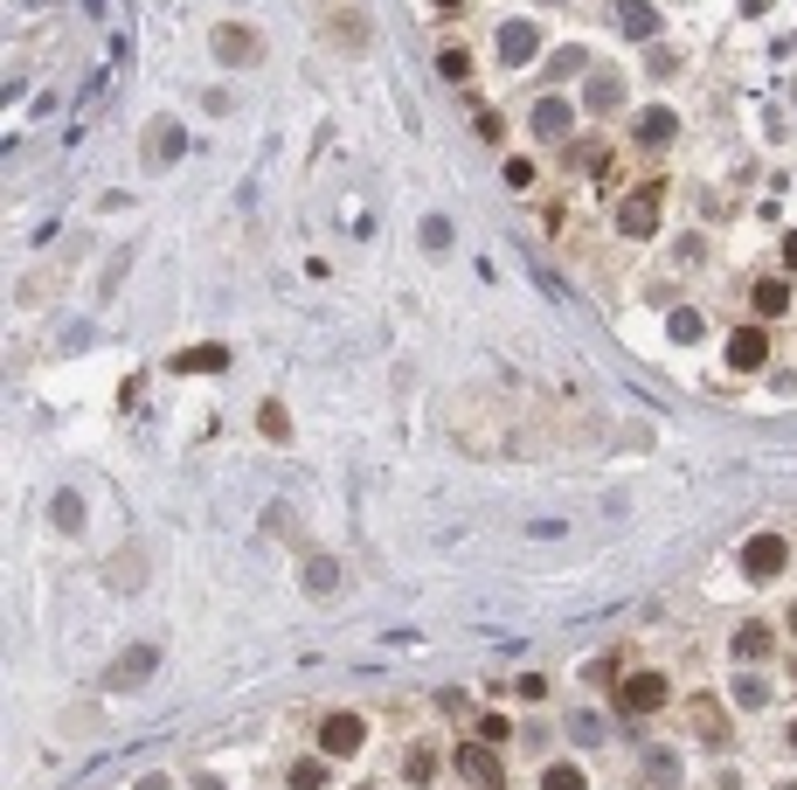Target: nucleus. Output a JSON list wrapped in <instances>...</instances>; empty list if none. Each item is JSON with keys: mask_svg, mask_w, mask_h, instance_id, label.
I'll list each match as a JSON object with an SVG mask.
<instances>
[{"mask_svg": "<svg viewBox=\"0 0 797 790\" xmlns=\"http://www.w3.org/2000/svg\"><path fill=\"white\" fill-rule=\"evenodd\" d=\"M784 263H790V271H797V230L784 236Z\"/></svg>", "mask_w": 797, "mask_h": 790, "instance_id": "35", "label": "nucleus"}, {"mask_svg": "<svg viewBox=\"0 0 797 790\" xmlns=\"http://www.w3.org/2000/svg\"><path fill=\"white\" fill-rule=\"evenodd\" d=\"M208 55L230 63V70H250V63H263V35L243 28V22H216L208 28Z\"/></svg>", "mask_w": 797, "mask_h": 790, "instance_id": "2", "label": "nucleus"}, {"mask_svg": "<svg viewBox=\"0 0 797 790\" xmlns=\"http://www.w3.org/2000/svg\"><path fill=\"white\" fill-rule=\"evenodd\" d=\"M333 783V756H306L292 763V790H327Z\"/></svg>", "mask_w": 797, "mask_h": 790, "instance_id": "16", "label": "nucleus"}, {"mask_svg": "<svg viewBox=\"0 0 797 790\" xmlns=\"http://www.w3.org/2000/svg\"><path fill=\"white\" fill-rule=\"evenodd\" d=\"M673 132H679V125H673V111H666V104H652V111H645V119L632 125V139H638V146H666Z\"/></svg>", "mask_w": 797, "mask_h": 790, "instance_id": "12", "label": "nucleus"}, {"mask_svg": "<svg viewBox=\"0 0 797 790\" xmlns=\"http://www.w3.org/2000/svg\"><path fill=\"white\" fill-rule=\"evenodd\" d=\"M568 736H576V742H597L603 721H597V714H576V721H568Z\"/></svg>", "mask_w": 797, "mask_h": 790, "instance_id": "31", "label": "nucleus"}, {"mask_svg": "<svg viewBox=\"0 0 797 790\" xmlns=\"http://www.w3.org/2000/svg\"><path fill=\"white\" fill-rule=\"evenodd\" d=\"M506 187H520V195H527V187H535V160H506Z\"/></svg>", "mask_w": 797, "mask_h": 790, "instance_id": "30", "label": "nucleus"}, {"mask_svg": "<svg viewBox=\"0 0 797 790\" xmlns=\"http://www.w3.org/2000/svg\"><path fill=\"white\" fill-rule=\"evenodd\" d=\"M735 701H743V707H763V701H770V687L756 680V672H743V680H735Z\"/></svg>", "mask_w": 797, "mask_h": 790, "instance_id": "29", "label": "nucleus"}, {"mask_svg": "<svg viewBox=\"0 0 797 790\" xmlns=\"http://www.w3.org/2000/svg\"><path fill=\"white\" fill-rule=\"evenodd\" d=\"M222 361H230L222 347H187V354H174V368H181V374H195V368H222Z\"/></svg>", "mask_w": 797, "mask_h": 790, "instance_id": "25", "label": "nucleus"}, {"mask_svg": "<svg viewBox=\"0 0 797 790\" xmlns=\"http://www.w3.org/2000/svg\"><path fill=\"white\" fill-rule=\"evenodd\" d=\"M506 736H514V728H506V714H486V721H479V742H506Z\"/></svg>", "mask_w": 797, "mask_h": 790, "instance_id": "32", "label": "nucleus"}, {"mask_svg": "<svg viewBox=\"0 0 797 790\" xmlns=\"http://www.w3.org/2000/svg\"><path fill=\"white\" fill-rule=\"evenodd\" d=\"M319 35H327L340 55H360L375 42V22H368V8H354V0H333V8H319Z\"/></svg>", "mask_w": 797, "mask_h": 790, "instance_id": "1", "label": "nucleus"}, {"mask_svg": "<svg viewBox=\"0 0 797 790\" xmlns=\"http://www.w3.org/2000/svg\"><path fill=\"white\" fill-rule=\"evenodd\" d=\"M541 790H590V783H583V769H576V763H548Z\"/></svg>", "mask_w": 797, "mask_h": 790, "instance_id": "27", "label": "nucleus"}, {"mask_svg": "<svg viewBox=\"0 0 797 790\" xmlns=\"http://www.w3.org/2000/svg\"><path fill=\"white\" fill-rule=\"evenodd\" d=\"M257 430H263L271 444H284V437H292V417H284V403H263V409H257Z\"/></svg>", "mask_w": 797, "mask_h": 790, "instance_id": "23", "label": "nucleus"}, {"mask_svg": "<svg viewBox=\"0 0 797 790\" xmlns=\"http://www.w3.org/2000/svg\"><path fill=\"white\" fill-rule=\"evenodd\" d=\"M790 749H797V721H790Z\"/></svg>", "mask_w": 797, "mask_h": 790, "instance_id": "38", "label": "nucleus"}, {"mask_svg": "<svg viewBox=\"0 0 797 790\" xmlns=\"http://www.w3.org/2000/svg\"><path fill=\"white\" fill-rule=\"evenodd\" d=\"M583 104H590V119H603V111L624 104V77L617 70H603V77H590V90H583Z\"/></svg>", "mask_w": 797, "mask_h": 790, "instance_id": "10", "label": "nucleus"}, {"mask_svg": "<svg viewBox=\"0 0 797 790\" xmlns=\"http://www.w3.org/2000/svg\"><path fill=\"white\" fill-rule=\"evenodd\" d=\"M784 569H790V541L784 534H749L743 541V576L770 582V576H784Z\"/></svg>", "mask_w": 797, "mask_h": 790, "instance_id": "4", "label": "nucleus"}, {"mask_svg": "<svg viewBox=\"0 0 797 790\" xmlns=\"http://www.w3.org/2000/svg\"><path fill=\"white\" fill-rule=\"evenodd\" d=\"M49 520H56V527H63V534H70V527L84 520V499H77V493H56V499H49Z\"/></svg>", "mask_w": 797, "mask_h": 790, "instance_id": "26", "label": "nucleus"}, {"mask_svg": "<svg viewBox=\"0 0 797 790\" xmlns=\"http://www.w3.org/2000/svg\"><path fill=\"white\" fill-rule=\"evenodd\" d=\"M659 195H666V187H645V195H624L617 201V236H652L659 230Z\"/></svg>", "mask_w": 797, "mask_h": 790, "instance_id": "8", "label": "nucleus"}, {"mask_svg": "<svg viewBox=\"0 0 797 790\" xmlns=\"http://www.w3.org/2000/svg\"><path fill=\"white\" fill-rule=\"evenodd\" d=\"M154 672H160V652H154V645H132V652H119V658H111L105 687H111V693H139L146 680H154Z\"/></svg>", "mask_w": 797, "mask_h": 790, "instance_id": "6", "label": "nucleus"}, {"mask_svg": "<svg viewBox=\"0 0 797 790\" xmlns=\"http://www.w3.org/2000/svg\"><path fill=\"white\" fill-rule=\"evenodd\" d=\"M174 160H181V125L160 119L154 125V146H146V166H174Z\"/></svg>", "mask_w": 797, "mask_h": 790, "instance_id": "13", "label": "nucleus"}, {"mask_svg": "<svg viewBox=\"0 0 797 790\" xmlns=\"http://www.w3.org/2000/svg\"><path fill=\"white\" fill-rule=\"evenodd\" d=\"M471 125H479V139H486V146H500V132H506V125H500V111H479Z\"/></svg>", "mask_w": 797, "mask_h": 790, "instance_id": "33", "label": "nucleus"}, {"mask_svg": "<svg viewBox=\"0 0 797 790\" xmlns=\"http://www.w3.org/2000/svg\"><path fill=\"white\" fill-rule=\"evenodd\" d=\"M471 8V0H438V14H465Z\"/></svg>", "mask_w": 797, "mask_h": 790, "instance_id": "36", "label": "nucleus"}, {"mask_svg": "<svg viewBox=\"0 0 797 790\" xmlns=\"http://www.w3.org/2000/svg\"><path fill=\"white\" fill-rule=\"evenodd\" d=\"M645 777H652L659 790H673L679 783V756H673V749H645Z\"/></svg>", "mask_w": 797, "mask_h": 790, "instance_id": "18", "label": "nucleus"}, {"mask_svg": "<svg viewBox=\"0 0 797 790\" xmlns=\"http://www.w3.org/2000/svg\"><path fill=\"white\" fill-rule=\"evenodd\" d=\"M666 701H673V680H666V672H652V666H645V672H624V680H617V707H624V714H659Z\"/></svg>", "mask_w": 797, "mask_h": 790, "instance_id": "3", "label": "nucleus"}, {"mask_svg": "<svg viewBox=\"0 0 797 790\" xmlns=\"http://www.w3.org/2000/svg\"><path fill=\"white\" fill-rule=\"evenodd\" d=\"M749 306H756V319H776V312H790V285H784V277H763V285L749 292Z\"/></svg>", "mask_w": 797, "mask_h": 790, "instance_id": "14", "label": "nucleus"}, {"mask_svg": "<svg viewBox=\"0 0 797 790\" xmlns=\"http://www.w3.org/2000/svg\"><path fill=\"white\" fill-rule=\"evenodd\" d=\"M424 236H430V250H444V243H451V222H444V215H430V222H424Z\"/></svg>", "mask_w": 797, "mask_h": 790, "instance_id": "34", "label": "nucleus"}, {"mask_svg": "<svg viewBox=\"0 0 797 790\" xmlns=\"http://www.w3.org/2000/svg\"><path fill=\"white\" fill-rule=\"evenodd\" d=\"M403 777H409V783H430V777H438V749H430V742H416L409 756H403Z\"/></svg>", "mask_w": 797, "mask_h": 790, "instance_id": "21", "label": "nucleus"}, {"mask_svg": "<svg viewBox=\"0 0 797 790\" xmlns=\"http://www.w3.org/2000/svg\"><path fill=\"white\" fill-rule=\"evenodd\" d=\"M541 8H562V0H541Z\"/></svg>", "mask_w": 797, "mask_h": 790, "instance_id": "39", "label": "nucleus"}, {"mask_svg": "<svg viewBox=\"0 0 797 790\" xmlns=\"http://www.w3.org/2000/svg\"><path fill=\"white\" fill-rule=\"evenodd\" d=\"M306 590H312V596H333V590H340L333 555H312V561H306Z\"/></svg>", "mask_w": 797, "mask_h": 790, "instance_id": "20", "label": "nucleus"}, {"mask_svg": "<svg viewBox=\"0 0 797 790\" xmlns=\"http://www.w3.org/2000/svg\"><path fill=\"white\" fill-rule=\"evenodd\" d=\"M784 790H797V783H784Z\"/></svg>", "mask_w": 797, "mask_h": 790, "instance_id": "40", "label": "nucleus"}, {"mask_svg": "<svg viewBox=\"0 0 797 790\" xmlns=\"http://www.w3.org/2000/svg\"><path fill=\"white\" fill-rule=\"evenodd\" d=\"M617 8H624V14H617V22H624V35H652V28H659V14L645 8V0H617Z\"/></svg>", "mask_w": 797, "mask_h": 790, "instance_id": "22", "label": "nucleus"}, {"mask_svg": "<svg viewBox=\"0 0 797 790\" xmlns=\"http://www.w3.org/2000/svg\"><path fill=\"white\" fill-rule=\"evenodd\" d=\"M438 70H444L451 84H465V77H471V49H444V55H438Z\"/></svg>", "mask_w": 797, "mask_h": 790, "instance_id": "28", "label": "nucleus"}, {"mask_svg": "<svg viewBox=\"0 0 797 790\" xmlns=\"http://www.w3.org/2000/svg\"><path fill=\"white\" fill-rule=\"evenodd\" d=\"M568 125H576V119H568L562 98H541L535 104V139H568Z\"/></svg>", "mask_w": 797, "mask_h": 790, "instance_id": "11", "label": "nucleus"}, {"mask_svg": "<svg viewBox=\"0 0 797 790\" xmlns=\"http://www.w3.org/2000/svg\"><path fill=\"white\" fill-rule=\"evenodd\" d=\"M458 777L465 783H479V790H500L506 783V769H500V756H492V742H458Z\"/></svg>", "mask_w": 797, "mask_h": 790, "instance_id": "7", "label": "nucleus"}, {"mask_svg": "<svg viewBox=\"0 0 797 790\" xmlns=\"http://www.w3.org/2000/svg\"><path fill=\"white\" fill-rule=\"evenodd\" d=\"M784 631H790V638H797V604H790V610H784Z\"/></svg>", "mask_w": 797, "mask_h": 790, "instance_id": "37", "label": "nucleus"}, {"mask_svg": "<svg viewBox=\"0 0 797 790\" xmlns=\"http://www.w3.org/2000/svg\"><path fill=\"white\" fill-rule=\"evenodd\" d=\"M139 548H119V555H111V569H105V582H111V590H132V582H139Z\"/></svg>", "mask_w": 797, "mask_h": 790, "instance_id": "19", "label": "nucleus"}, {"mask_svg": "<svg viewBox=\"0 0 797 790\" xmlns=\"http://www.w3.org/2000/svg\"><path fill=\"white\" fill-rule=\"evenodd\" d=\"M368 742V721H360V714H347V707H333L327 721H319V756H354V749Z\"/></svg>", "mask_w": 797, "mask_h": 790, "instance_id": "5", "label": "nucleus"}, {"mask_svg": "<svg viewBox=\"0 0 797 790\" xmlns=\"http://www.w3.org/2000/svg\"><path fill=\"white\" fill-rule=\"evenodd\" d=\"M763 361H770V333H763V326L728 333V368H735V374H756Z\"/></svg>", "mask_w": 797, "mask_h": 790, "instance_id": "9", "label": "nucleus"}, {"mask_svg": "<svg viewBox=\"0 0 797 790\" xmlns=\"http://www.w3.org/2000/svg\"><path fill=\"white\" fill-rule=\"evenodd\" d=\"M694 728H700V742H708V749H728V728H721L714 701H694Z\"/></svg>", "mask_w": 797, "mask_h": 790, "instance_id": "17", "label": "nucleus"}, {"mask_svg": "<svg viewBox=\"0 0 797 790\" xmlns=\"http://www.w3.org/2000/svg\"><path fill=\"white\" fill-rule=\"evenodd\" d=\"M770 652V625H743L735 631V658H763Z\"/></svg>", "mask_w": 797, "mask_h": 790, "instance_id": "24", "label": "nucleus"}, {"mask_svg": "<svg viewBox=\"0 0 797 790\" xmlns=\"http://www.w3.org/2000/svg\"><path fill=\"white\" fill-rule=\"evenodd\" d=\"M500 55L506 63H527V55H535V22H506L500 28Z\"/></svg>", "mask_w": 797, "mask_h": 790, "instance_id": "15", "label": "nucleus"}]
</instances>
